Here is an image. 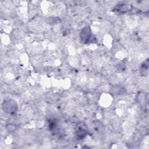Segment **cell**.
I'll return each mask as SVG.
<instances>
[{
  "label": "cell",
  "mask_w": 149,
  "mask_h": 149,
  "mask_svg": "<svg viewBox=\"0 0 149 149\" xmlns=\"http://www.w3.org/2000/svg\"><path fill=\"white\" fill-rule=\"evenodd\" d=\"M6 128L9 132H13L16 130V126L14 123H9L6 125Z\"/></svg>",
  "instance_id": "7"
},
{
  "label": "cell",
  "mask_w": 149,
  "mask_h": 149,
  "mask_svg": "<svg viewBox=\"0 0 149 149\" xmlns=\"http://www.w3.org/2000/svg\"><path fill=\"white\" fill-rule=\"evenodd\" d=\"M132 6L130 4L121 3V4H118L117 5H116L114 8V10L120 13H124L130 11L132 9Z\"/></svg>",
  "instance_id": "4"
},
{
  "label": "cell",
  "mask_w": 149,
  "mask_h": 149,
  "mask_svg": "<svg viewBox=\"0 0 149 149\" xmlns=\"http://www.w3.org/2000/svg\"><path fill=\"white\" fill-rule=\"evenodd\" d=\"M2 108L3 111L10 115H13L17 109V104L13 99L5 100L2 103Z\"/></svg>",
  "instance_id": "1"
},
{
  "label": "cell",
  "mask_w": 149,
  "mask_h": 149,
  "mask_svg": "<svg viewBox=\"0 0 149 149\" xmlns=\"http://www.w3.org/2000/svg\"><path fill=\"white\" fill-rule=\"evenodd\" d=\"M148 69V60H147L141 66V69H140L141 73L143 75L147 74Z\"/></svg>",
  "instance_id": "5"
},
{
  "label": "cell",
  "mask_w": 149,
  "mask_h": 149,
  "mask_svg": "<svg viewBox=\"0 0 149 149\" xmlns=\"http://www.w3.org/2000/svg\"><path fill=\"white\" fill-rule=\"evenodd\" d=\"M80 41L81 43L86 44L93 41V35L91 32V30L89 26L84 27L80 34Z\"/></svg>",
  "instance_id": "2"
},
{
  "label": "cell",
  "mask_w": 149,
  "mask_h": 149,
  "mask_svg": "<svg viewBox=\"0 0 149 149\" xmlns=\"http://www.w3.org/2000/svg\"><path fill=\"white\" fill-rule=\"evenodd\" d=\"M88 131L86 125L83 122L77 123L74 128V134L78 139H84L88 134Z\"/></svg>",
  "instance_id": "3"
},
{
  "label": "cell",
  "mask_w": 149,
  "mask_h": 149,
  "mask_svg": "<svg viewBox=\"0 0 149 149\" xmlns=\"http://www.w3.org/2000/svg\"><path fill=\"white\" fill-rule=\"evenodd\" d=\"M48 125L49 129L52 131H55V130L57 129V124L55 120L53 119H50L48 121Z\"/></svg>",
  "instance_id": "6"
}]
</instances>
